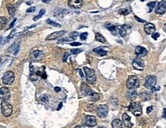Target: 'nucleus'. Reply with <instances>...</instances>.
<instances>
[{
  "label": "nucleus",
  "instance_id": "nucleus-38",
  "mask_svg": "<svg viewBox=\"0 0 166 128\" xmlns=\"http://www.w3.org/2000/svg\"><path fill=\"white\" fill-rule=\"evenodd\" d=\"M87 106L90 107V108H86V111H92L93 110H94V109L96 110V108L94 105H93V104H90V105L88 104Z\"/></svg>",
  "mask_w": 166,
  "mask_h": 128
},
{
  "label": "nucleus",
  "instance_id": "nucleus-22",
  "mask_svg": "<svg viewBox=\"0 0 166 128\" xmlns=\"http://www.w3.org/2000/svg\"><path fill=\"white\" fill-rule=\"evenodd\" d=\"M116 28H117V30H118V33H119L120 36L123 37L126 36V30H125V28H124L123 26L118 25Z\"/></svg>",
  "mask_w": 166,
  "mask_h": 128
},
{
  "label": "nucleus",
  "instance_id": "nucleus-24",
  "mask_svg": "<svg viewBox=\"0 0 166 128\" xmlns=\"http://www.w3.org/2000/svg\"><path fill=\"white\" fill-rule=\"evenodd\" d=\"M95 53H98L99 55H100V56H105V55L107 54V51H104L102 47H98V48H96L93 50Z\"/></svg>",
  "mask_w": 166,
  "mask_h": 128
},
{
  "label": "nucleus",
  "instance_id": "nucleus-33",
  "mask_svg": "<svg viewBox=\"0 0 166 128\" xmlns=\"http://www.w3.org/2000/svg\"><path fill=\"white\" fill-rule=\"evenodd\" d=\"M16 47H19V43H15L14 44H13V46H12V47L8 48V53H11V52H12V51H13V50H14V49L16 48Z\"/></svg>",
  "mask_w": 166,
  "mask_h": 128
},
{
  "label": "nucleus",
  "instance_id": "nucleus-41",
  "mask_svg": "<svg viewBox=\"0 0 166 128\" xmlns=\"http://www.w3.org/2000/svg\"><path fill=\"white\" fill-rule=\"evenodd\" d=\"M35 11V7H31V8H29V9L26 11V12L30 13V12H34Z\"/></svg>",
  "mask_w": 166,
  "mask_h": 128
},
{
  "label": "nucleus",
  "instance_id": "nucleus-47",
  "mask_svg": "<svg viewBox=\"0 0 166 128\" xmlns=\"http://www.w3.org/2000/svg\"><path fill=\"white\" fill-rule=\"evenodd\" d=\"M15 21H16V19H15V18L14 20H13V22H12V24H10V26H9V28H13V25H14V24H15Z\"/></svg>",
  "mask_w": 166,
  "mask_h": 128
},
{
  "label": "nucleus",
  "instance_id": "nucleus-45",
  "mask_svg": "<svg viewBox=\"0 0 166 128\" xmlns=\"http://www.w3.org/2000/svg\"><path fill=\"white\" fill-rule=\"evenodd\" d=\"M42 16V15H38L37 16H35V17H34V18H33V20L34 21H37L38 19V18H41V17Z\"/></svg>",
  "mask_w": 166,
  "mask_h": 128
},
{
  "label": "nucleus",
  "instance_id": "nucleus-54",
  "mask_svg": "<svg viewBox=\"0 0 166 128\" xmlns=\"http://www.w3.org/2000/svg\"><path fill=\"white\" fill-rule=\"evenodd\" d=\"M61 106H62V103H60V105L58 106V110H60V109H61Z\"/></svg>",
  "mask_w": 166,
  "mask_h": 128
},
{
  "label": "nucleus",
  "instance_id": "nucleus-50",
  "mask_svg": "<svg viewBox=\"0 0 166 128\" xmlns=\"http://www.w3.org/2000/svg\"><path fill=\"white\" fill-rule=\"evenodd\" d=\"M54 91H57V92H58V91H61V89H60L59 87H55V89H54Z\"/></svg>",
  "mask_w": 166,
  "mask_h": 128
},
{
  "label": "nucleus",
  "instance_id": "nucleus-18",
  "mask_svg": "<svg viewBox=\"0 0 166 128\" xmlns=\"http://www.w3.org/2000/svg\"><path fill=\"white\" fill-rule=\"evenodd\" d=\"M148 51L145 47H141V46H138L135 47V54L137 55L138 57H144L147 54Z\"/></svg>",
  "mask_w": 166,
  "mask_h": 128
},
{
  "label": "nucleus",
  "instance_id": "nucleus-6",
  "mask_svg": "<svg viewBox=\"0 0 166 128\" xmlns=\"http://www.w3.org/2000/svg\"><path fill=\"white\" fill-rule=\"evenodd\" d=\"M83 124L84 126L88 127H93L96 125V120L94 116L87 115L84 117L83 119Z\"/></svg>",
  "mask_w": 166,
  "mask_h": 128
},
{
  "label": "nucleus",
  "instance_id": "nucleus-17",
  "mask_svg": "<svg viewBox=\"0 0 166 128\" xmlns=\"http://www.w3.org/2000/svg\"><path fill=\"white\" fill-rule=\"evenodd\" d=\"M65 33L64 30H61V31H56V32H54L51 35H49L48 36H47L46 37V40L47 41H51V40H54V39L58 38L59 37H61V35H63Z\"/></svg>",
  "mask_w": 166,
  "mask_h": 128
},
{
  "label": "nucleus",
  "instance_id": "nucleus-11",
  "mask_svg": "<svg viewBox=\"0 0 166 128\" xmlns=\"http://www.w3.org/2000/svg\"><path fill=\"white\" fill-rule=\"evenodd\" d=\"M44 57V53L41 51H32L30 53V58L31 60L38 61L41 60Z\"/></svg>",
  "mask_w": 166,
  "mask_h": 128
},
{
  "label": "nucleus",
  "instance_id": "nucleus-53",
  "mask_svg": "<svg viewBox=\"0 0 166 128\" xmlns=\"http://www.w3.org/2000/svg\"><path fill=\"white\" fill-rule=\"evenodd\" d=\"M163 30H164L165 32H166V23L164 24V26H163Z\"/></svg>",
  "mask_w": 166,
  "mask_h": 128
},
{
  "label": "nucleus",
  "instance_id": "nucleus-19",
  "mask_svg": "<svg viewBox=\"0 0 166 128\" xmlns=\"http://www.w3.org/2000/svg\"><path fill=\"white\" fill-rule=\"evenodd\" d=\"M105 27H106V28H107L112 33V35H114V36H116L117 33H118L116 27L114 26L113 24H110V23H107V24H105Z\"/></svg>",
  "mask_w": 166,
  "mask_h": 128
},
{
  "label": "nucleus",
  "instance_id": "nucleus-29",
  "mask_svg": "<svg viewBox=\"0 0 166 128\" xmlns=\"http://www.w3.org/2000/svg\"><path fill=\"white\" fill-rule=\"evenodd\" d=\"M29 79H31V81H36L38 79V74L34 72V73H31L30 75H29Z\"/></svg>",
  "mask_w": 166,
  "mask_h": 128
},
{
  "label": "nucleus",
  "instance_id": "nucleus-40",
  "mask_svg": "<svg viewBox=\"0 0 166 128\" xmlns=\"http://www.w3.org/2000/svg\"><path fill=\"white\" fill-rule=\"evenodd\" d=\"M70 56V53H68V52H65V53L64 54V57H63V61L65 62L67 61V59H68V57Z\"/></svg>",
  "mask_w": 166,
  "mask_h": 128
},
{
  "label": "nucleus",
  "instance_id": "nucleus-10",
  "mask_svg": "<svg viewBox=\"0 0 166 128\" xmlns=\"http://www.w3.org/2000/svg\"><path fill=\"white\" fill-rule=\"evenodd\" d=\"M80 91H81V93H82L83 95L84 96H90V97H91L95 93L94 91H93L88 85H86V83H84V82L80 85Z\"/></svg>",
  "mask_w": 166,
  "mask_h": 128
},
{
  "label": "nucleus",
  "instance_id": "nucleus-23",
  "mask_svg": "<svg viewBox=\"0 0 166 128\" xmlns=\"http://www.w3.org/2000/svg\"><path fill=\"white\" fill-rule=\"evenodd\" d=\"M7 8H8V14L10 15L11 16L13 17L15 15V8L13 5H8L7 6Z\"/></svg>",
  "mask_w": 166,
  "mask_h": 128
},
{
  "label": "nucleus",
  "instance_id": "nucleus-27",
  "mask_svg": "<svg viewBox=\"0 0 166 128\" xmlns=\"http://www.w3.org/2000/svg\"><path fill=\"white\" fill-rule=\"evenodd\" d=\"M156 2H149V3H148L147 6L148 8H149V10H148V12H151L152 11V9H153L154 8H155V6H156Z\"/></svg>",
  "mask_w": 166,
  "mask_h": 128
},
{
  "label": "nucleus",
  "instance_id": "nucleus-34",
  "mask_svg": "<svg viewBox=\"0 0 166 128\" xmlns=\"http://www.w3.org/2000/svg\"><path fill=\"white\" fill-rule=\"evenodd\" d=\"M147 96L148 97H150V95H149V93H148V92H143V93L142 94V95H141V97H142V98L143 100H148V99H149V98H147Z\"/></svg>",
  "mask_w": 166,
  "mask_h": 128
},
{
  "label": "nucleus",
  "instance_id": "nucleus-48",
  "mask_svg": "<svg viewBox=\"0 0 166 128\" xmlns=\"http://www.w3.org/2000/svg\"><path fill=\"white\" fill-rule=\"evenodd\" d=\"M135 18H136V20L139 21V22H142V23H144V22H145V21H144V20H142V19H140V18H138V17L135 16Z\"/></svg>",
  "mask_w": 166,
  "mask_h": 128
},
{
  "label": "nucleus",
  "instance_id": "nucleus-52",
  "mask_svg": "<svg viewBox=\"0 0 166 128\" xmlns=\"http://www.w3.org/2000/svg\"><path fill=\"white\" fill-rule=\"evenodd\" d=\"M75 128H85L84 125H79V126H77Z\"/></svg>",
  "mask_w": 166,
  "mask_h": 128
},
{
  "label": "nucleus",
  "instance_id": "nucleus-35",
  "mask_svg": "<svg viewBox=\"0 0 166 128\" xmlns=\"http://www.w3.org/2000/svg\"><path fill=\"white\" fill-rule=\"evenodd\" d=\"M119 14L123 15H126L127 14H129V11L126 8H123V9H120L119 11Z\"/></svg>",
  "mask_w": 166,
  "mask_h": 128
},
{
  "label": "nucleus",
  "instance_id": "nucleus-13",
  "mask_svg": "<svg viewBox=\"0 0 166 128\" xmlns=\"http://www.w3.org/2000/svg\"><path fill=\"white\" fill-rule=\"evenodd\" d=\"M10 90L7 87H2L0 89V95H1V99L6 101L9 99L10 98Z\"/></svg>",
  "mask_w": 166,
  "mask_h": 128
},
{
  "label": "nucleus",
  "instance_id": "nucleus-56",
  "mask_svg": "<svg viewBox=\"0 0 166 128\" xmlns=\"http://www.w3.org/2000/svg\"><path fill=\"white\" fill-rule=\"evenodd\" d=\"M140 1H142V2H143V1H144V0H140Z\"/></svg>",
  "mask_w": 166,
  "mask_h": 128
},
{
  "label": "nucleus",
  "instance_id": "nucleus-28",
  "mask_svg": "<svg viewBox=\"0 0 166 128\" xmlns=\"http://www.w3.org/2000/svg\"><path fill=\"white\" fill-rule=\"evenodd\" d=\"M78 36H79V33L77 32V31H73V32L70 33V35H69V37H70L71 39H73V40H75V39L77 38Z\"/></svg>",
  "mask_w": 166,
  "mask_h": 128
},
{
  "label": "nucleus",
  "instance_id": "nucleus-21",
  "mask_svg": "<svg viewBox=\"0 0 166 128\" xmlns=\"http://www.w3.org/2000/svg\"><path fill=\"white\" fill-rule=\"evenodd\" d=\"M113 128H122L123 127V122L120 119H115L112 122Z\"/></svg>",
  "mask_w": 166,
  "mask_h": 128
},
{
  "label": "nucleus",
  "instance_id": "nucleus-37",
  "mask_svg": "<svg viewBox=\"0 0 166 128\" xmlns=\"http://www.w3.org/2000/svg\"><path fill=\"white\" fill-rule=\"evenodd\" d=\"M87 35H88V34H87L86 32L82 33V34L80 35V38H81L82 41H85V40L86 39V37H87Z\"/></svg>",
  "mask_w": 166,
  "mask_h": 128
},
{
  "label": "nucleus",
  "instance_id": "nucleus-39",
  "mask_svg": "<svg viewBox=\"0 0 166 128\" xmlns=\"http://www.w3.org/2000/svg\"><path fill=\"white\" fill-rule=\"evenodd\" d=\"M159 36H160L159 33H154V34H152V37L154 39V40H157V39L159 37Z\"/></svg>",
  "mask_w": 166,
  "mask_h": 128
},
{
  "label": "nucleus",
  "instance_id": "nucleus-31",
  "mask_svg": "<svg viewBox=\"0 0 166 128\" xmlns=\"http://www.w3.org/2000/svg\"><path fill=\"white\" fill-rule=\"evenodd\" d=\"M40 100L43 102H47L49 101V97L46 95H42L40 96Z\"/></svg>",
  "mask_w": 166,
  "mask_h": 128
},
{
  "label": "nucleus",
  "instance_id": "nucleus-26",
  "mask_svg": "<svg viewBox=\"0 0 166 128\" xmlns=\"http://www.w3.org/2000/svg\"><path fill=\"white\" fill-rule=\"evenodd\" d=\"M7 21L8 20L6 17H1L0 18V28H3V27L6 26V24H7Z\"/></svg>",
  "mask_w": 166,
  "mask_h": 128
},
{
  "label": "nucleus",
  "instance_id": "nucleus-49",
  "mask_svg": "<svg viewBox=\"0 0 166 128\" xmlns=\"http://www.w3.org/2000/svg\"><path fill=\"white\" fill-rule=\"evenodd\" d=\"M163 118L166 119V108L164 109V113H163Z\"/></svg>",
  "mask_w": 166,
  "mask_h": 128
},
{
  "label": "nucleus",
  "instance_id": "nucleus-14",
  "mask_svg": "<svg viewBox=\"0 0 166 128\" xmlns=\"http://www.w3.org/2000/svg\"><path fill=\"white\" fill-rule=\"evenodd\" d=\"M68 6L71 8L78 9L83 6V0H68Z\"/></svg>",
  "mask_w": 166,
  "mask_h": 128
},
{
  "label": "nucleus",
  "instance_id": "nucleus-30",
  "mask_svg": "<svg viewBox=\"0 0 166 128\" xmlns=\"http://www.w3.org/2000/svg\"><path fill=\"white\" fill-rule=\"evenodd\" d=\"M46 21H47V24H51V25H53V26H54V27H57V28H60V27H61V25L60 24H58V23H56V22H54V21H51L50 19H47Z\"/></svg>",
  "mask_w": 166,
  "mask_h": 128
},
{
  "label": "nucleus",
  "instance_id": "nucleus-8",
  "mask_svg": "<svg viewBox=\"0 0 166 128\" xmlns=\"http://www.w3.org/2000/svg\"><path fill=\"white\" fill-rule=\"evenodd\" d=\"M156 84V77L155 75H148L145 81V86L149 89H152Z\"/></svg>",
  "mask_w": 166,
  "mask_h": 128
},
{
  "label": "nucleus",
  "instance_id": "nucleus-25",
  "mask_svg": "<svg viewBox=\"0 0 166 128\" xmlns=\"http://www.w3.org/2000/svg\"><path fill=\"white\" fill-rule=\"evenodd\" d=\"M95 38H96V41H99V42L103 43V44L106 43V39H105L104 37H103V36H102L100 33H96V36H95Z\"/></svg>",
  "mask_w": 166,
  "mask_h": 128
},
{
  "label": "nucleus",
  "instance_id": "nucleus-36",
  "mask_svg": "<svg viewBox=\"0 0 166 128\" xmlns=\"http://www.w3.org/2000/svg\"><path fill=\"white\" fill-rule=\"evenodd\" d=\"M81 51H82L80 49H71L70 50V53L72 54H77V53H80Z\"/></svg>",
  "mask_w": 166,
  "mask_h": 128
},
{
  "label": "nucleus",
  "instance_id": "nucleus-3",
  "mask_svg": "<svg viewBox=\"0 0 166 128\" xmlns=\"http://www.w3.org/2000/svg\"><path fill=\"white\" fill-rule=\"evenodd\" d=\"M129 109L136 117L141 116L142 113V108L139 102H132L129 105Z\"/></svg>",
  "mask_w": 166,
  "mask_h": 128
},
{
  "label": "nucleus",
  "instance_id": "nucleus-12",
  "mask_svg": "<svg viewBox=\"0 0 166 128\" xmlns=\"http://www.w3.org/2000/svg\"><path fill=\"white\" fill-rule=\"evenodd\" d=\"M166 12V0H162L160 2L156 8V13L158 15H163Z\"/></svg>",
  "mask_w": 166,
  "mask_h": 128
},
{
  "label": "nucleus",
  "instance_id": "nucleus-15",
  "mask_svg": "<svg viewBox=\"0 0 166 128\" xmlns=\"http://www.w3.org/2000/svg\"><path fill=\"white\" fill-rule=\"evenodd\" d=\"M144 30L147 35H152L156 31V27L152 23H146L144 26Z\"/></svg>",
  "mask_w": 166,
  "mask_h": 128
},
{
  "label": "nucleus",
  "instance_id": "nucleus-44",
  "mask_svg": "<svg viewBox=\"0 0 166 128\" xmlns=\"http://www.w3.org/2000/svg\"><path fill=\"white\" fill-rule=\"evenodd\" d=\"M77 71H78V73H79V74H80V77H81V78H84V73H83L82 70H80V69H77Z\"/></svg>",
  "mask_w": 166,
  "mask_h": 128
},
{
  "label": "nucleus",
  "instance_id": "nucleus-9",
  "mask_svg": "<svg viewBox=\"0 0 166 128\" xmlns=\"http://www.w3.org/2000/svg\"><path fill=\"white\" fill-rule=\"evenodd\" d=\"M133 66L135 69L136 70H139V71H142L144 69V67H145V65H144V61L139 57H136L133 61Z\"/></svg>",
  "mask_w": 166,
  "mask_h": 128
},
{
  "label": "nucleus",
  "instance_id": "nucleus-32",
  "mask_svg": "<svg viewBox=\"0 0 166 128\" xmlns=\"http://www.w3.org/2000/svg\"><path fill=\"white\" fill-rule=\"evenodd\" d=\"M90 98H91V100L92 101H93V102H96L97 100H99V98H100V96H99V94H97V93H96L95 92L93 95L91 97H90Z\"/></svg>",
  "mask_w": 166,
  "mask_h": 128
},
{
  "label": "nucleus",
  "instance_id": "nucleus-46",
  "mask_svg": "<svg viewBox=\"0 0 166 128\" xmlns=\"http://www.w3.org/2000/svg\"><path fill=\"white\" fill-rule=\"evenodd\" d=\"M152 111V106H150V107H149V108H147V113L148 114H149L150 112Z\"/></svg>",
  "mask_w": 166,
  "mask_h": 128
},
{
  "label": "nucleus",
  "instance_id": "nucleus-2",
  "mask_svg": "<svg viewBox=\"0 0 166 128\" xmlns=\"http://www.w3.org/2000/svg\"><path fill=\"white\" fill-rule=\"evenodd\" d=\"M84 70L86 73V79L87 82L90 84H94L96 80V73H95L94 70L90 69L88 67H84Z\"/></svg>",
  "mask_w": 166,
  "mask_h": 128
},
{
  "label": "nucleus",
  "instance_id": "nucleus-43",
  "mask_svg": "<svg viewBox=\"0 0 166 128\" xmlns=\"http://www.w3.org/2000/svg\"><path fill=\"white\" fill-rule=\"evenodd\" d=\"M80 45H81L80 43H77V42L70 43V46H80Z\"/></svg>",
  "mask_w": 166,
  "mask_h": 128
},
{
  "label": "nucleus",
  "instance_id": "nucleus-1",
  "mask_svg": "<svg viewBox=\"0 0 166 128\" xmlns=\"http://www.w3.org/2000/svg\"><path fill=\"white\" fill-rule=\"evenodd\" d=\"M139 86V80L135 75H130L126 81V87L128 89H136Z\"/></svg>",
  "mask_w": 166,
  "mask_h": 128
},
{
  "label": "nucleus",
  "instance_id": "nucleus-55",
  "mask_svg": "<svg viewBox=\"0 0 166 128\" xmlns=\"http://www.w3.org/2000/svg\"><path fill=\"white\" fill-rule=\"evenodd\" d=\"M98 128H106V127H99Z\"/></svg>",
  "mask_w": 166,
  "mask_h": 128
},
{
  "label": "nucleus",
  "instance_id": "nucleus-5",
  "mask_svg": "<svg viewBox=\"0 0 166 128\" xmlns=\"http://www.w3.org/2000/svg\"><path fill=\"white\" fill-rule=\"evenodd\" d=\"M15 80V74L12 71H7L5 73L2 77V83L4 85H10Z\"/></svg>",
  "mask_w": 166,
  "mask_h": 128
},
{
  "label": "nucleus",
  "instance_id": "nucleus-20",
  "mask_svg": "<svg viewBox=\"0 0 166 128\" xmlns=\"http://www.w3.org/2000/svg\"><path fill=\"white\" fill-rule=\"evenodd\" d=\"M126 96L129 100H134L137 97V91L135 89H128Z\"/></svg>",
  "mask_w": 166,
  "mask_h": 128
},
{
  "label": "nucleus",
  "instance_id": "nucleus-16",
  "mask_svg": "<svg viewBox=\"0 0 166 128\" xmlns=\"http://www.w3.org/2000/svg\"><path fill=\"white\" fill-rule=\"evenodd\" d=\"M123 123L126 127L130 128L133 126V124L131 122V118L126 113L123 114Z\"/></svg>",
  "mask_w": 166,
  "mask_h": 128
},
{
  "label": "nucleus",
  "instance_id": "nucleus-4",
  "mask_svg": "<svg viewBox=\"0 0 166 128\" xmlns=\"http://www.w3.org/2000/svg\"><path fill=\"white\" fill-rule=\"evenodd\" d=\"M13 111V106L6 102H2L1 103V111L5 117H9Z\"/></svg>",
  "mask_w": 166,
  "mask_h": 128
},
{
  "label": "nucleus",
  "instance_id": "nucleus-42",
  "mask_svg": "<svg viewBox=\"0 0 166 128\" xmlns=\"http://www.w3.org/2000/svg\"><path fill=\"white\" fill-rule=\"evenodd\" d=\"M70 40H68V38H64V39H61V40H59L58 41V43H62V42H68Z\"/></svg>",
  "mask_w": 166,
  "mask_h": 128
},
{
  "label": "nucleus",
  "instance_id": "nucleus-7",
  "mask_svg": "<svg viewBox=\"0 0 166 128\" xmlns=\"http://www.w3.org/2000/svg\"><path fill=\"white\" fill-rule=\"evenodd\" d=\"M96 114L98 116L99 118H106L108 114V107L105 104H102V105L98 106L96 108Z\"/></svg>",
  "mask_w": 166,
  "mask_h": 128
},
{
  "label": "nucleus",
  "instance_id": "nucleus-51",
  "mask_svg": "<svg viewBox=\"0 0 166 128\" xmlns=\"http://www.w3.org/2000/svg\"><path fill=\"white\" fill-rule=\"evenodd\" d=\"M41 1L43 2H45V3H48L51 0H41Z\"/></svg>",
  "mask_w": 166,
  "mask_h": 128
}]
</instances>
